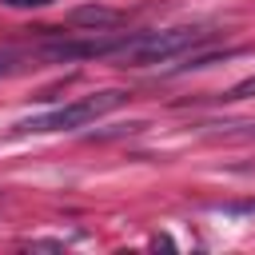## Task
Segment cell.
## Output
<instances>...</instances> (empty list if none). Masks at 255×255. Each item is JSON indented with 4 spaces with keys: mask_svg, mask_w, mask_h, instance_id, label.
I'll list each match as a JSON object with an SVG mask.
<instances>
[{
    "mask_svg": "<svg viewBox=\"0 0 255 255\" xmlns=\"http://www.w3.org/2000/svg\"><path fill=\"white\" fill-rule=\"evenodd\" d=\"M131 36H108V32H96V36H80V40H56L44 48L48 60H92V56H116Z\"/></svg>",
    "mask_w": 255,
    "mask_h": 255,
    "instance_id": "obj_3",
    "label": "cell"
},
{
    "mask_svg": "<svg viewBox=\"0 0 255 255\" xmlns=\"http://www.w3.org/2000/svg\"><path fill=\"white\" fill-rule=\"evenodd\" d=\"M124 100H128V92L108 88V92H96V96L72 100V104L56 108V112H48V116H40V120H24V124H16V128H20V131H72V128H84V124L108 116V112L120 108Z\"/></svg>",
    "mask_w": 255,
    "mask_h": 255,
    "instance_id": "obj_2",
    "label": "cell"
},
{
    "mask_svg": "<svg viewBox=\"0 0 255 255\" xmlns=\"http://www.w3.org/2000/svg\"><path fill=\"white\" fill-rule=\"evenodd\" d=\"M0 4H8V8H48L56 0H0Z\"/></svg>",
    "mask_w": 255,
    "mask_h": 255,
    "instance_id": "obj_7",
    "label": "cell"
},
{
    "mask_svg": "<svg viewBox=\"0 0 255 255\" xmlns=\"http://www.w3.org/2000/svg\"><path fill=\"white\" fill-rule=\"evenodd\" d=\"M68 24L104 32V28H116V24H120V12H116V8H100V4H84V8H72V12H68Z\"/></svg>",
    "mask_w": 255,
    "mask_h": 255,
    "instance_id": "obj_4",
    "label": "cell"
},
{
    "mask_svg": "<svg viewBox=\"0 0 255 255\" xmlns=\"http://www.w3.org/2000/svg\"><path fill=\"white\" fill-rule=\"evenodd\" d=\"M227 56H239V48H223V52H203V56H187L183 64H175L171 72H195V68H207L215 60H227Z\"/></svg>",
    "mask_w": 255,
    "mask_h": 255,
    "instance_id": "obj_5",
    "label": "cell"
},
{
    "mask_svg": "<svg viewBox=\"0 0 255 255\" xmlns=\"http://www.w3.org/2000/svg\"><path fill=\"white\" fill-rule=\"evenodd\" d=\"M211 32L207 28H167V32H135L120 52H116V60H124V64H131V68H147V64H163V60H171V56H179V52H187V48H195V44H203Z\"/></svg>",
    "mask_w": 255,
    "mask_h": 255,
    "instance_id": "obj_1",
    "label": "cell"
},
{
    "mask_svg": "<svg viewBox=\"0 0 255 255\" xmlns=\"http://www.w3.org/2000/svg\"><path fill=\"white\" fill-rule=\"evenodd\" d=\"M247 96H255V76H247V80H239L223 100H247Z\"/></svg>",
    "mask_w": 255,
    "mask_h": 255,
    "instance_id": "obj_6",
    "label": "cell"
},
{
    "mask_svg": "<svg viewBox=\"0 0 255 255\" xmlns=\"http://www.w3.org/2000/svg\"><path fill=\"white\" fill-rule=\"evenodd\" d=\"M12 64H16V52H8V48H0V76H4V72H8Z\"/></svg>",
    "mask_w": 255,
    "mask_h": 255,
    "instance_id": "obj_8",
    "label": "cell"
}]
</instances>
